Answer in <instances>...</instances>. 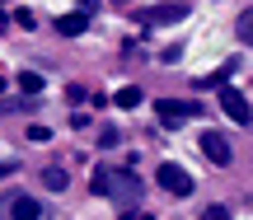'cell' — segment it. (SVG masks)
<instances>
[{
    "instance_id": "cell-1",
    "label": "cell",
    "mask_w": 253,
    "mask_h": 220,
    "mask_svg": "<svg viewBox=\"0 0 253 220\" xmlns=\"http://www.w3.org/2000/svg\"><path fill=\"white\" fill-rule=\"evenodd\" d=\"M108 202H118V206H136V202H141V178L126 174V169H118V174L108 169Z\"/></svg>"
},
{
    "instance_id": "cell-2",
    "label": "cell",
    "mask_w": 253,
    "mask_h": 220,
    "mask_svg": "<svg viewBox=\"0 0 253 220\" xmlns=\"http://www.w3.org/2000/svg\"><path fill=\"white\" fill-rule=\"evenodd\" d=\"M220 112H225L230 122H239V127H249V122H253V108H249V99L235 89V84H220Z\"/></svg>"
},
{
    "instance_id": "cell-3",
    "label": "cell",
    "mask_w": 253,
    "mask_h": 220,
    "mask_svg": "<svg viewBox=\"0 0 253 220\" xmlns=\"http://www.w3.org/2000/svg\"><path fill=\"white\" fill-rule=\"evenodd\" d=\"M155 183H160L164 192H173V197H188L192 192V174L178 169V164H160V169H155Z\"/></svg>"
},
{
    "instance_id": "cell-4",
    "label": "cell",
    "mask_w": 253,
    "mask_h": 220,
    "mask_svg": "<svg viewBox=\"0 0 253 220\" xmlns=\"http://www.w3.org/2000/svg\"><path fill=\"white\" fill-rule=\"evenodd\" d=\"M202 155H207L211 164H220V169L235 159V155H230V141L220 136V131H207V136H202Z\"/></svg>"
},
{
    "instance_id": "cell-5",
    "label": "cell",
    "mask_w": 253,
    "mask_h": 220,
    "mask_svg": "<svg viewBox=\"0 0 253 220\" xmlns=\"http://www.w3.org/2000/svg\"><path fill=\"white\" fill-rule=\"evenodd\" d=\"M155 112H160V122H164V127H183V122H188L197 108H192V103H173V99H160V103H155Z\"/></svg>"
},
{
    "instance_id": "cell-6",
    "label": "cell",
    "mask_w": 253,
    "mask_h": 220,
    "mask_svg": "<svg viewBox=\"0 0 253 220\" xmlns=\"http://www.w3.org/2000/svg\"><path fill=\"white\" fill-rule=\"evenodd\" d=\"M188 14V5H155V9H145V24H173V19H183Z\"/></svg>"
},
{
    "instance_id": "cell-7",
    "label": "cell",
    "mask_w": 253,
    "mask_h": 220,
    "mask_svg": "<svg viewBox=\"0 0 253 220\" xmlns=\"http://www.w3.org/2000/svg\"><path fill=\"white\" fill-rule=\"evenodd\" d=\"M84 28H89V14H80V9H75V14H61V19H56V33H61V37H80Z\"/></svg>"
},
{
    "instance_id": "cell-8",
    "label": "cell",
    "mask_w": 253,
    "mask_h": 220,
    "mask_svg": "<svg viewBox=\"0 0 253 220\" xmlns=\"http://www.w3.org/2000/svg\"><path fill=\"white\" fill-rule=\"evenodd\" d=\"M38 216H42V206L33 197H9V220H38Z\"/></svg>"
},
{
    "instance_id": "cell-9",
    "label": "cell",
    "mask_w": 253,
    "mask_h": 220,
    "mask_svg": "<svg viewBox=\"0 0 253 220\" xmlns=\"http://www.w3.org/2000/svg\"><path fill=\"white\" fill-rule=\"evenodd\" d=\"M113 103H118V108H136V103H141V89H136V84H126V89L113 94Z\"/></svg>"
},
{
    "instance_id": "cell-10",
    "label": "cell",
    "mask_w": 253,
    "mask_h": 220,
    "mask_svg": "<svg viewBox=\"0 0 253 220\" xmlns=\"http://www.w3.org/2000/svg\"><path fill=\"white\" fill-rule=\"evenodd\" d=\"M42 183L61 192V187H66V169H56V164H52V169H42Z\"/></svg>"
},
{
    "instance_id": "cell-11",
    "label": "cell",
    "mask_w": 253,
    "mask_h": 220,
    "mask_svg": "<svg viewBox=\"0 0 253 220\" xmlns=\"http://www.w3.org/2000/svg\"><path fill=\"white\" fill-rule=\"evenodd\" d=\"M89 187H94V197H108V169H94Z\"/></svg>"
},
{
    "instance_id": "cell-12",
    "label": "cell",
    "mask_w": 253,
    "mask_h": 220,
    "mask_svg": "<svg viewBox=\"0 0 253 220\" xmlns=\"http://www.w3.org/2000/svg\"><path fill=\"white\" fill-rule=\"evenodd\" d=\"M19 89H24V94H38V89H42V75L24 71V75H19Z\"/></svg>"
},
{
    "instance_id": "cell-13",
    "label": "cell",
    "mask_w": 253,
    "mask_h": 220,
    "mask_svg": "<svg viewBox=\"0 0 253 220\" xmlns=\"http://www.w3.org/2000/svg\"><path fill=\"white\" fill-rule=\"evenodd\" d=\"M239 37L253 47V9H244V14H239Z\"/></svg>"
},
{
    "instance_id": "cell-14",
    "label": "cell",
    "mask_w": 253,
    "mask_h": 220,
    "mask_svg": "<svg viewBox=\"0 0 253 220\" xmlns=\"http://www.w3.org/2000/svg\"><path fill=\"white\" fill-rule=\"evenodd\" d=\"M225 75H230V71H216V75H197V84H202V89H207V84H216V89H220V84H230Z\"/></svg>"
},
{
    "instance_id": "cell-15",
    "label": "cell",
    "mask_w": 253,
    "mask_h": 220,
    "mask_svg": "<svg viewBox=\"0 0 253 220\" xmlns=\"http://www.w3.org/2000/svg\"><path fill=\"white\" fill-rule=\"evenodd\" d=\"M202 220H230V211H225V206H207V211H202Z\"/></svg>"
},
{
    "instance_id": "cell-16",
    "label": "cell",
    "mask_w": 253,
    "mask_h": 220,
    "mask_svg": "<svg viewBox=\"0 0 253 220\" xmlns=\"http://www.w3.org/2000/svg\"><path fill=\"white\" fill-rule=\"evenodd\" d=\"M0 33H5V14H0Z\"/></svg>"
},
{
    "instance_id": "cell-17",
    "label": "cell",
    "mask_w": 253,
    "mask_h": 220,
    "mask_svg": "<svg viewBox=\"0 0 253 220\" xmlns=\"http://www.w3.org/2000/svg\"><path fill=\"white\" fill-rule=\"evenodd\" d=\"M0 89H5V75H0Z\"/></svg>"
}]
</instances>
